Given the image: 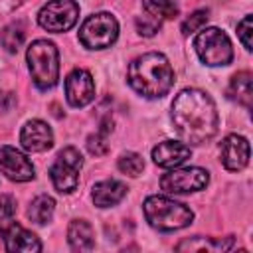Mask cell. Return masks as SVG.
<instances>
[{
  "mask_svg": "<svg viewBox=\"0 0 253 253\" xmlns=\"http://www.w3.org/2000/svg\"><path fill=\"white\" fill-rule=\"evenodd\" d=\"M20 142L28 152H45L53 146V130L47 123L32 119L22 126Z\"/></svg>",
  "mask_w": 253,
  "mask_h": 253,
  "instance_id": "12",
  "label": "cell"
},
{
  "mask_svg": "<svg viewBox=\"0 0 253 253\" xmlns=\"http://www.w3.org/2000/svg\"><path fill=\"white\" fill-rule=\"evenodd\" d=\"M210 182V174L204 168L190 166V168H174L160 178V188L166 194H190L204 190Z\"/></svg>",
  "mask_w": 253,
  "mask_h": 253,
  "instance_id": "9",
  "label": "cell"
},
{
  "mask_svg": "<svg viewBox=\"0 0 253 253\" xmlns=\"http://www.w3.org/2000/svg\"><path fill=\"white\" fill-rule=\"evenodd\" d=\"M219 154H221V164L227 170L239 172L249 162V142L245 136L227 134L219 144Z\"/></svg>",
  "mask_w": 253,
  "mask_h": 253,
  "instance_id": "13",
  "label": "cell"
},
{
  "mask_svg": "<svg viewBox=\"0 0 253 253\" xmlns=\"http://www.w3.org/2000/svg\"><path fill=\"white\" fill-rule=\"evenodd\" d=\"M126 196V186L119 180H103L97 182L91 190V198L95 202V206L99 208H111L117 206L123 198Z\"/></svg>",
  "mask_w": 253,
  "mask_h": 253,
  "instance_id": "16",
  "label": "cell"
},
{
  "mask_svg": "<svg viewBox=\"0 0 253 253\" xmlns=\"http://www.w3.org/2000/svg\"><path fill=\"white\" fill-rule=\"evenodd\" d=\"M119 38V22L109 12L91 14L79 28V42L87 49H107Z\"/></svg>",
  "mask_w": 253,
  "mask_h": 253,
  "instance_id": "5",
  "label": "cell"
},
{
  "mask_svg": "<svg viewBox=\"0 0 253 253\" xmlns=\"http://www.w3.org/2000/svg\"><path fill=\"white\" fill-rule=\"evenodd\" d=\"M53 210H55V200H53L51 196L42 194V196H38V198L30 204L28 215H30V219H32V221H36V223L43 225V223H47V221L51 219Z\"/></svg>",
  "mask_w": 253,
  "mask_h": 253,
  "instance_id": "20",
  "label": "cell"
},
{
  "mask_svg": "<svg viewBox=\"0 0 253 253\" xmlns=\"http://www.w3.org/2000/svg\"><path fill=\"white\" fill-rule=\"evenodd\" d=\"M67 241L73 251H91L95 247V233L89 221L73 219L67 227Z\"/></svg>",
  "mask_w": 253,
  "mask_h": 253,
  "instance_id": "17",
  "label": "cell"
},
{
  "mask_svg": "<svg viewBox=\"0 0 253 253\" xmlns=\"http://www.w3.org/2000/svg\"><path fill=\"white\" fill-rule=\"evenodd\" d=\"M172 125L184 142H208L219 126L213 99L200 89H182L172 101Z\"/></svg>",
  "mask_w": 253,
  "mask_h": 253,
  "instance_id": "1",
  "label": "cell"
},
{
  "mask_svg": "<svg viewBox=\"0 0 253 253\" xmlns=\"http://www.w3.org/2000/svg\"><path fill=\"white\" fill-rule=\"evenodd\" d=\"M16 213V200L12 196H0V227L8 225Z\"/></svg>",
  "mask_w": 253,
  "mask_h": 253,
  "instance_id": "26",
  "label": "cell"
},
{
  "mask_svg": "<svg viewBox=\"0 0 253 253\" xmlns=\"http://www.w3.org/2000/svg\"><path fill=\"white\" fill-rule=\"evenodd\" d=\"M30 75L40 89H51L59 79V53L47 40H36L26 51Z\"/></svg>",
  "mask_w": 253,
  "mask_h": 253,
  "instance_id": "4",
  "label": "cell"
},
{
  "mask_svg": "<svg viewBox=\"0 0 253 253\" xmlns=\"http://www.w3.org/2000/svg\"><path fill=\"white\" fill-rule=\"evenodd\" d=\"M65 99L71 107L81 109L95 99V81L93 75L85 69H73L65 77Z\"/></svg>",
  "mask_w": 253,
  "mask_h": 253,
  "instance_id": "11",
  "label": "cell"
},
{
  "mask_svg": "<svg viewBox=\"0 0 253 253\" xmlns=\"http://www.w3.org/2000/svg\"><path fill=\"white\" fill-rule=\"evenodd\" d=\"M126 79L138 95L146 99H160L174 85V69L164 53L148 51L128 63Z\"/></svg>",
  "mask_w": 253,
  "mask_h": 253,
  "instance_id": "2",
  "label": "cell"
},
{
  "mask_svg": "<svg viewBox=\"0 0 253 253\" xmlns=\"http://www.w3.org/2000/svg\"><path fill=\"white\" fill-rule=\"evenodd\" d=\"M117 166H119V170H121L123 174L136 178V176H140L142 170H144V160H142V156L136 154V152H125V154H121Z\"/></svg>",
  "mask_w": 253,
  "mask_h": 253,
  "instance_id": "23",
  "label": "cell"
},
{
  "mask_svg": "<svg viewBox=\"0 0 253 253\" xmlns=\"http://www.w3.org/2000/svg\"><path fill=\"white\" fill-rule=\"evenodd\" d=\"M77 18H79V6L75 0H49L38 12V24L51 34H61L71 30Z\"/></svg>",
  "mask_w": 253,
  "mask_h": 253,
  "instance_id": "8",
  "label": "cell"
},
{
  "mask_svg": "<svg viewBox=\"0 0 253 253\" xmlns=\"http://www.w3.org/2000/svg\"><path fill=\"white\" fill-rule=\"evenodd\" d=\"M0 172L12 182H30L36 176V170L30 158L18 148L8 144L0 146Z\"/></svg>",
  "mask_w": 253,
  "mask_h": 253,
  "instance_id": "10",
  "label": "cell"
},
{
  "mask_svg": "<svg viewBox=\"0 0 253 253\" xmlns=\"http://www.w3.org/2000/svg\"><path fill=\"white\" fill-rule=\"evenodd\" d=\"M237 36H239V42L243 43V47L249 51L251 49V16H245L237 24Z\"/></svg>",
  "mask_w": 253,
  "mask_h": 253,
  "instance_id": "28",
  "label": "cell"
},
{
  "mask_svg": "<svg viewBox=\"0 0 253 253\" xmlns=\"http://www.w3.org/2000/svg\"><path fill=\"white\" fill-rule=\"evenodd\" d=\"M83 166V156L77 148L67 146L59 150L55 162L49 168L51 184L61 194H71L79 184V172Z\"/></svg>",
  "mask_w": 253,
  "mask_h": 253,
  "instance_id": "7",
  "label": "cell"
},
{
  "mask_svg": "<svg viewBox=\"0 0 253 253\" xmlns=\"http://www.w3.org/2000/svg\"><path fill=\"white\" fill-rule=\"evenodd\" d=\"M144 14L152 16L154 20H174L178 16V6L174 0H142Z\"/></svg>",
  "mask_w": 253,
  "mask_h": 253,
  "instance_id": "21",
  "label": "cell"
},
{
  "mask_svg": "<svg viewBox=\"0 0 253 253\" xmlns=\"http://www.w3.org/2000/svg\"><path fill=\"white\" fill-rule=\"evenodd\" d=\"M194 47H196V53L202 59V63H206L210 67L227 65L233 59L231 42H229L227 34L221 32L219 28H204L196 36Z\"/></svg>",
  "mask_w": 253,
  "mask_h": 253,
  "instance_id": "6",
  "label": "cell"
},
{
  "mask_svg": "<svg viewBox=\"0 0 253 253\" xmlns=\"http://www.w3.org/2000/svg\"><path fill=\"white\" fill-rule=\"evenodd\" d=\"M192 156V150L186 142L178 140H162L152 148V160L160 168H176L182 166Z\"/></svg>",
  "mask_w": 253,
  "mask_h": 253,
  "instance_id": "15",
  "label": "cell"
},
{
  "mask_svg": "<svg viewBox=\"0 0 253 253\" xmlns=\"http://www.w3.org/2000/svg\"><path fill=\"white\" fill-rule=\"evenodd\" d=\"M2 233H4V247L10 253H38V251H42V241L38 239V235L26 227L14 223V221L4 225Z\"/></svg>",
  "mask_w": 253,
  "mask_h": 253,
  "instance_id": "14",
  "label": "cell"
},
{
  "mask_svg": "<svg viewBox=\"0 0 253 253\" xmlns=\"http://www.w3.org/2000/svg\"><path fill=\"white\" fill-rule=\"evenodd\" d=\"M227 97L243 107H251L253 101V77L249 71H239L231 77L229 87H227Z\"/></svg>",
  "mask_w": 253,
  "mask_h": 253,
  "instance_id": "18",
  "label": "cell"
},
{
  "mask_svg": "<svg viewBox=\"0 0 253 253\" xmlns=\"http://www.w3.org/2000/svg\"><path fill=\"white\" fill-rule=\"evenodd\" d=\"M101 126H103V128H101L99 132H95V134H91V136L87 138V148H89V152L95 154V156H101V154L107 152V148H109V144H107V134L113 130V126H111L109 121H105Z\"/></svg>",
  "mask_w": 253,
  "mask_h": 253,
  "instance_id": "24",
  "label": "cell"
},
{
  "mask_svg": "<svg viewBox=\"0 0 253 253\" xmlns=\"http://www.w3.org/2000/svg\"><path fill=\"white\" fill-rule=\"evenodd\" d=\"M233 237H188L176 245L178 251H229Z\"/></svg>",
  "mask_w": 253,
  "mask_h": 253,
  "instance_id": "19",
  "label": "cell"
},
{
  "mask_svg": "<svg viewBox=\"0 0 253 253\" xmlns=\"http://www.w3.org/2000/svg\"><path fill=\"white\" fill-rule=\"evenodd\" d=\"M136 30H138V34H142V36H154V34L160 30V22L154 20L152 16L144 14V18H136Z\"/></svg>",
  "mask_w": 253,
  "mask_h": 253,
  "instance_id": "27",
  "label": "cell"
},
{
  "mask_svg": "<svg viewBox=\"0 0 253 253\" xmlns=\"http://www.w3.org/2000/svg\"><path fill=\"white\" fill-rule=\"evenodd\" d=\"M208 22V10H196L182 22V34H194Z\"/></svg>",
  "mask_w": 253,
  "mask_h": 253,
  "instance_id": "25",
  "label": "cell"
},
{
  "mask_svg": "<svg viewBox=\"0 0 253 253\" xmlns=\"http://www.w3.org/2000/svg\"><path fill=\"white\" fill-rule=\"evenodd\" d=\"M142 210L150 227L158 231H176L190 225L194 219V211L186 204L166 196H148L142 204Z\"/></svg>",
  "mask_w": 253,
  "mask_h": 253,
  "instance_id": "3",
  "label": "cell"
},
{
  "mask_svg": "<svg viewBox=\"0 0 253 253\" xmlns=\"http://www.w3.org/2000/svg\"><path fill=\"white\" fill-rule=\"evenodd\" d=\"M24 40H26V30H24V26L22 24H10L4 32H2V45L10 51V53H14V51H18L20 49V45L24 43Z\"/></svg>",
  "mask_w": 253,
  "mask_h": 253,
  "instance_id": "22",
  "label": "cell"
}]
</instances>
